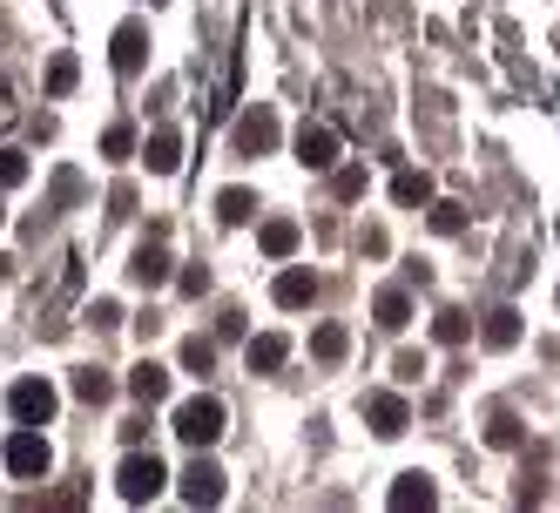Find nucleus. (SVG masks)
Here are the masks:
<instances>
[{"mask_svg": "<svg viewBox=\"0 0 560 513\" xmlns=\"http://www.w3.org/2000/svg\"><path fill=\"white\" fill-rule=\"evenodd\" d=\"M270 298L284 304V311H304V304H317V270H304V264H284V270H277V284H270Z\"/></svg>", "mask_w": 560, "mask_h": 513, "instance_id": "nucleus-10", "label": "nucleus"}, {"mask_svg": "<svg viewBox=\"0 0 560 513\" xmlns=\"http://www.w3.org/2000/svg\"><path fill=\"white\" fill-rule=\"evenodd\" d=\"M257 244H264V257H277V264L298 257V223H291V217H264V223H257Z\"/></svg>", "mask_w": 560, "mask_h": 513, "instance_id": "nucleus-13", "label": "nucleus"}, {"mask_svg": "<svg viewBox=\"0 0 560 513\" xmlns=\"http://www.w3.org/2000/svg\"><path fill=\"white\" fill-rule=\"evenodd\" d=\"M425 223H432L439 236H459V230H466V203H439V196H432V203H425Z\"/></svg>", "mask_w": 560, "mask_h": 513, "instance_id": "nucleus-22", "label": "nucleus"}, {"mask_svg": "<svg viewBox=\"0 0 560 513\" xmlns=\"http://www.w3.org/2000/svg\"><path fill=\"white\" fill-rule=\"evenodd\" d=\"M432 338H439V345H466V338H472V318H466V311H439V318H432Z\"/></svg>", "mask_w": 560, "mask_h": 513, "instance_id": "nucleus-24", "label": "nucleus"}, {"mask_svg": "<svg viewBox=\"0 0 560 513\" xmlns=\"http://www.w3.org/2000/svg\"><path fill=\"white\" fill-rule=\"evenodd\" d=\"M129 392H136L142 406H163V399H170V365H155V359H142V365L129 372Z\"/></svg>", "mask_w": 560, "mask_h": 513, "instance_id": "nucleus-15", "label": "nucleus"}, {"mask_svg": "<svg viewBox=\"0 0 560 513\" xmlns=\"http://www.w3.org/2000/svg\"><path fill=\"white\" fill-rule=\"evenodd\" d=\"M331 189L345 196V203H351V196H365V170H338V176H331Z\"/></svg>", "mask_w": 560, "mask_h": 513, "instance_id": "nucleus-33", "label": "nucleus"}, {"mask_svg": "<svg viewBox=\"0 0 560 513\" xmlns=\"http://www.w3.org/2000/svg\"><path fill=\"white\" fill-rule=\"evenodd\" d=\"M244 359H250V372H277V365L291 359V338H284V331H257V338L244 345Z\"/></svg>", "mask_w": 560, "mask_h": 513, "instance_id": "nucleus-14", "label": "nucleus"}, {"mask_svg": "<svg viewBox=\"0 0 560 513\" xmlns=\"http://www.w3.org/2000/svg\"><path fill=\"white\" fill-rule=\"evenodd\" d=\"M74 74H82V68H74V55H55V61H48V95H68Z\"/></svg>", "mask_w": 560, "mask_h": 513, "instance_id": "nucleus-29", "label": "nucleus"}, {"mask_svg": "<svg viewBox=\"0 0 560 513\" xmlns=\"http://www.w3.org/2000/svg\"><path fill=\"white\" fill-rule=\"evenodd\" d=\"M223 425H230V412H223V399H210V392H196V399L176 406V440H183L189 453L217 446V440H223Z\"/></svg>", "mask_w": 560, "mask_h": 513, "instance_id": "nucleus-1", "label": "nucleus"}, {"mask_svg": "<svg viewBox=\"0 0 560 513\" xmlns=\"http://www.w3.org/2000/svg\"><path fill=\"white\" fill-rule=\"evenodd\" d=\"M74 399H89V406L115 399V378H108V372H95V365H82V372H74Z\"/></svg>", "mask_w": 560, "mask_h": 513, "instance_id": "nucleus-20", "label": "nucleus"}, {"mask_svg": "<svg viewBox=\"0 0 560 513\" xmlns=\"http://www.w3.org/2000/svg\"><path fill=\"white\" fill-rule=\"evenodd\" d=\"M365 419H372L378 440H398V432L412 425V406L398 399V392H372V399H365Z\"/></svg>", "mask_w": 560, "mask_h": 513, "instance_id": "nucleus-9", "label": "nucleus"}, {"mask_svg": "<svg viewBox=\"0 0 560 513\" xmlns=\"http://www.w3.org/2000/svg\"><path fill=\"white\" fill-rule=\"evenodd\" d=\"M27 183V149H0V189H21Z\"/></svg>", "mask_w": 560, "mask_h": 513, "instance_id": "nucleus-28", "label": "nucleus"}, {"mask_svg": "<svg viewBox=\"0 0 560 513\" xmlns=\"http://www.w3.org/2000/svg\"><path fill=\"white\" fill-rule=\"evenodd\" d=\"M311 351H317V359H325V365H338V359H345V351H351V338H345V325H317V331H311Z\"/></svg>", "mask_w": 560, "mask_h": 513, "instance_id": "nucleus-21", "label": "nucleus"}, {"mask_svg": "<svg viewBox=\"0 0 560 513\" xmlns=\"http://www.w3.org/2000/svg\"><path fill=\"white\" fill-rule=\"evenodd\" d=\"M102 155H108V163H129V155H136V129H129V123L102 129Z\"/></svg>", "mask_w": 560, "mask_h": 513, "instance_id": "nucleus-26", "label": "nucleus"}, {"mask_svg": "<svg viewBox=\"0 0 560 513\" xmlns=\"http://www.w3.org/2000/svg\"><path fill=\"white\" fill-rule=\"evenodd\" d=\"M129 278H136L142 291H163V284H170V250H163V230H149V236H142V250L129 257Z\"/></svg>", "mask_w": 560, "mask_h": 513, "instance_id": "nucleus-7", "label": "nucleus"}, {"mask_svg": "<svg viewBox=\"0 0 560 513\" xmlns=\"http://www.w3.org/2000/svg\"><path fill=\"white\" fill-rule=\"evenodd\" d=\"M55 406H61V392H55L48 378H14V392H8L14 425H48V419H55Z\"/></svg>", "mask_w": 560, "mask_h": 513, "instance_id": "nucleus-4", "label": "nucleus"}, {"mask_svg": "<svg viewBox=\"0 0 560 513\" xmlns=\"http://www.w3.org/2000/svg\"><path fill=\"white\" fill-rule=\"evenodd\" d=\"M479 338H487L493 351H513V345H520V311H513V304L487 311V325H479Z\"/></svg>", "mask_w": 560, "mask_h": 513, "instance_id": "nucleus-19", "label": "nucleus"}, {"mask_svg": "<svg viewBox=\"0 0 560 513\" xmlns=\"http://www.w3.org/2000/svg\"><path fill=\"white\" fill-rule=\"evenodd\" d=\"M372 318H378L385 331H406V325H412V298L398 291V284H385V291L372 298Z\"/></svg>", "mask_w": 560, "mask_h": 513, "instance_id": "nucleus-18", "label": "nucleus"}, {"mask_svg": "<svg viewBox=\"0 0 560 513\" xmlns=\"http://www.w3.org/2000/svg\"><path fill=\"white\" fill-rule=\"evenodd\" d=\"M419 372H425L419 351H398V359H392V378H398V385H419Z\"/></svg>", "mask_w": 560, "mask_h": 513, "instance_id": "nucleus-31", "label": "nucleus"}, {"mask_svg": "<svg viewBox=\"0 0 560 513\" xmlns=\"http://www.w3.org/2000/svg\"><path fill=\"white\" fill-rule=\"evenodd\" d=\"M176 284H183V298H203V291H210V270L189 264V270H176Z\"/></svg>", "mask_w": 560, "mask_h": 513, "instance_id": "nucleus-32", "label": "nucleus"}, {"mask_svg": "<svg viewBox=\"0 0 560 513\" xmlns=\"http://www.w3.org/2000/svg\"><path fill=\"white\" fill-rule=\"evenodd\" d=\"M487 440H493V446H520V440H527V425H520L513 412H493V419H487Z\"/></svg>", "mask_w": 560, "mask_h": 513, "instance_id": "nucleus-27", "label": "nucleus"}, {"mask_svg": "<svg viewBox=\"0 0 560 513\" xmlns=\"http://www.w3.org/2000/svg\"><path fill=\"white\" fill-rule=\"evenodd\" d=\"M0 230H8V210H0Z\"/></svg>", "mask_w": 560, "mask_h": 513, "instance_id": "nucleus-34", "label": "nucleus"}, {"mask_svg": "<svg viewBox=\"0 0 560 513\" xmlns=\"http://www.w3.org/2000/svg\"><path fill=\"white\" fill-rule=\"evenodd\" d=\"M142 163H149V176H176V170H183V136H176V129H155V136L142 142Z\"/></svg>", "mask_w": 560, "mask_h": 513, "instance_id": "nucleus-12", "label": "nucleus"}, {"mask_svg": "<svg viewBox=\"0 0 560 513\" xmlns=\"http://www.w3.org/2000/svg\"><path fill=\"white\" fill-rule=\"evenodd\" d=\"M298 163H304V170H331V163H338V136H331L325 123H304V129H298Z\"/></svg>", "mask_w": 560, "mask_h": 513, "instance_id": "nucleus-11", "label": "nucleus"}, {"mask_svg": "<svg viewBox=\"0 0 560 513\" xmlns=\"http://www.w3.org/2000/svg\"><path fill=\"white\" fill-rule=\"evenodd\" d=\"M217 217H223V223H250V217H257V196H250V189H223V196H217Z\"/></svg>", "mask_w": 560, "mask_h": 513, "instance_id": "nucleus-23", "label": "nucleus"}, {"mask_svg": "<svg viewBox=\"0 0 560 513\" xmlns=\"http://www.w3.org/2000/svg\"><path fill=\"white\" fill-rule=\"evenodd\" d=\"M0 459H8L14 480H42V473L55 466V453H48V440H42V425H14L8 446H0Z\"/></svg>", "mask_w": 560, "mask_h": 513, "instance_id": "nucleus-2", "label": "nucleus"}, {"mask_svg": "<svg viewBox=\"0 0 560 513\" xmlns=\"http://www.w3.org/2000/svg\"><path fill=\"white\" fill-rule=\"evenodd\" d=\"M108 61H115V74H142V61H149V27L142 21H122V27H115V42H108Z\"/></svg>", "mask_w": 560, "mask_h": 513, "instance_id": "nucleus-8", "label": "nucleus"}, {"mask_svg": "<svg viewBox=\"0 0 560 513\" xmlns=\"http://www.w3.org/2000/svg\"><path fill=\"white\" fill-rule=\"evenodd\" d=\"M183 372H196V378L217 372V345L210 338H183Z\"/></svg>", "mask_w": 560, "mask_h": 513, "instance_id": "nucleus-25", "label": "nucleus"}, {"mask_svg": "<svg viewBox=\"0 0 560 513\" xmlns=\"http://www.w3.org/2000/svg\"><path fill=\"white\" fill-rule=\"evenodd\" d=\"M277 136H284V129H277V108L270 102H257V108H244V115H236V155H270L277 149Z\"/></svg>", "mask_w": 560, "mask_h": 513, "instance_id": "nucleus-5", "label": "nucleus"}, {"mask_svg": "<svg viewBox=\"0 0 560 513\" xmlns=\"http://www.w3.org/2000/svg\"><path fill=\"white\" fill-rule=\"evenodd\" d=\"M392 203H398V210H425V203H432V176H425V170H398V176H392Z\"/></svg>", "mask_w": 560, "mask_h": 513, "instance_id": "nucleus-17", "label": "nucleus"}, {"mask_svg": "<svg viewBox=\"0 0 560 513\" xmlns=\"http://www.w3.org/2000/svg\"><path fill=\"white\" fill-rule=\"evenodd\" d=\"M89 325H95V331H115V325H122V304H115V298H95V304H89Z\"/></svg>", "mask_w": 560, "mask_h": 513, "instance_id": "nucleus-30", "label": "nucleus"}, {"mask_svg": "<svg viewBox=\"0 0 560 513\" xmlns=\"http://www.w3.org/2000/svg\"><path fill=\"white\" fill-rule=\"evenodd\" d=\"M163 487H170V473H163V459H155V453H129L122 473H115V493H122L129 506H149Z\"/></svg>", "mask_w": 560, "mask_h": 513, "instance_id": "nucleus-3", "label": "nucleus"}, {"mask_svg": "<svg viewBox=\"0 0 560 513\" xmlns=\"http://www.w3.org/2000/svg\"><path fill=\"white\" fill-rule=\"evenodd\" d=\"M176 493H183L189 506H217V500H223V466H217V459H203V453H196V459L183 466V480H176Z\"/></svg>", "mask_w": 560, "mask_h": 513, "instance_id": "nucleus-6", "label": "nucleus"}, {"mask_svg": "<svg viewBox=\"0 0 560 513\" xmlns=\"http://www.w3.org/2000/svg\"><path fill=\"white\" fill-rule=\"evenodd\" d=\"M392 506H398V513H412V506H439V487L425 480V473H398V480H392Z\"/></svg>", "mask_w": 560, "mask_h": 513, "instance_id": "nucleus-16", "label": "nucleus"}]
</instances>
